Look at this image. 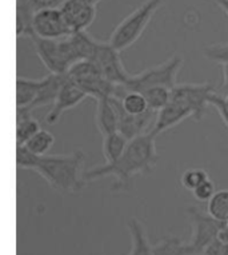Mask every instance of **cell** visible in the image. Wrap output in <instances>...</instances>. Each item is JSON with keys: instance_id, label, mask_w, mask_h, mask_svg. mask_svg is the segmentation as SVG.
<instances>
[{"instance_id": "1", "label": "cell", "mask_w": 228, "mask_h": 255, "mask_svg": "<svg viewBox=\"0 0 228 255\" xmlns=\"http://www.w3.org/2000/svg\"><path fill=\"white\" fill-rule=\"evenodd\" d=\"M156 136L147 132L131 139L120 158L114 163H104L86 171V182H94L106 176H114V188L125 187L137 175L152 172L158 166L159 154Z\"/></svg>"}, {"instance_id": "2", "label": "cell", "mask_w": 228, "mask_h": 255, "mask_svg": "<svg viewBox=\"0 0 228 255\" xmlns=\"http://www.w3.org/2000/svg\"><path fill=\"white\" fill-rule=\"evenodd\" d=\"M86 154L76 150L70 154L44 155L37 158L33 171L42 176L58 193L79 194L86 187Z\"/></svg>"}, {"instance_id": "3", "label": "cell", "mask_w": 228, "mask_h": 255, "mask_svg": "<svg viewBox=\"0 0 228 255\" xmlns=\"http://www.w3.org/2000/svg\"><path fill=\"white\" fill-rule=\"evenodd\" d=\"M28 38L32 40L36 55L50 74L66 75L75 63L82 60L72 34L62 39H43L33 34H29Z\"/></svg>"}, {"instance_id": "4", "label": "cell", "mask_w": 228, "mask_h": 255, "mask_svg": "<svg viewBox=\"0 0 228 255\" xmlns=\"http://www.w3.org/2000/svg\"><path fill=\"white\" fill-rule=\"evenodd\" d=\"M162 4V0H144L114 28L108 43L119 52L129 48L139 40Z\"/></svg>"}, {"instance_id": "5", "label": "cell", "mask_w": 228, "mask_h": 255, "mask_svg": "<svg viewBox=\"0 0 228 255\" xmlns=\"http://www.w3.org/2000/svg\"><path fill=\"white\" fill-rule=\"evenodd\" d=\"M182 67L183 58L175 54L158 66L147 68L139 74H131L124 87L128 91L139 92H143L147 88L156 87V86H163V87H168L172 90L179 84L178 75Z\"/></svg>"}, {"instance_id": "6", "label": "cell", "mask_w": 228, "mask_h": 255, "mask_svg": "<svg viewBox=\"0 0 228 255\" xmlns=\"http://www.w3.org/2000/svg\"><path fill=\"white\" fill-rule=\"evenodd\" d=\"M66 75L87 97L94 98L95 101L112 98L117 87L116 84L106 79L95 64L90 60H80L75 63Z\"/></svg>"}, {"instance_id": "7", "label": "cell", "mask_w": 228, "mask_h": 255, "mask_svg": "<svg viewBox=\"0 0 228 255\" xmlns=\"http://www.w3.org/2000/svg\"><path fill=\"white\" fill-rule=\"evenodd\" d=\"M187 217L191 225V239L187 243L191 249L192 255H202L207 246L218 238L220 230L227 223L216 221L215 218L208 213H203L196 206H190L187 209Z\"/></svg>"}, {"instance_id": "8", "label": "cell", "mask_w": 228, "mask_h": 255, "mask_svg": "<svg viewBox=\"0 0 228 255\" xmlns=\"http://www.w3.org/2000/svg\"><path fill=\"white\" fill-rule=\"evenodd\" d=\"M120 52L115 50L107 42L99 40L96 43L95 51L92 54L90 62H92L99 70L100 74L116 86H125L131 74L125 71L123 62L120 59Z\"/></svg>"}, {"instance_id": "9", "label": "cell", "mask_w": 228, "mask_h": 255, "mask_svg": "<svg viewBox=\"0 0 228 255\" xmlns=\"http://www.w3.org/2000/svg\"><path fill=\"white\" fill-rule=\"evenodd\" d=\"M216 92L210 83H183L178 84L171 91V99L186 105L191 110L192 119L202 121L208 106H211V98Z\"/></svg>"}, {"instance_id": "10", "label": "cell", "mask_w": 228, "mask_h": 255, "mask_svg": "<svg viewBox=\"0 0 228 255\" xmlns=\"http://www.w3.org/2000/svg\"><path fill=\"white\" fill-rule=\"evenodd\" d=\"M43 39H62L71 35V29L58 7H46L35 11L31 19V32ZM28 34V35H29ZM28 38V36H27Z\"/></svg>"}, {"instance_id": "11", "label": "cell", "mask_w": 228, "mask_h": 255, "mask_svg": "<svg viewBox=\"0 0 228 255\" xmlns=\"http://www.w3.org/2000/svg\"><path fill=\"white\" fill-rule=\"evenodd\" d=\"M111 101L114 102V105L117 110V115H119V128H117V131L124 135L128 140L151 131L149 130L151 122H155V119H156V113L154 110L149 109L147 113L141 114V115H131V114L125 113L119 99L111 98Z\"/></svg>"}, {"instance_id": "12", "label": "cell", "mask_w": 228, "mask_h": 255, "mask_svg": "<svg viewBox=\"0 0 228 255\" xmlns=\"http://www.w3.org/2000/svg\"><path fill=\"white\" fill-rule=\"evenodd\" d=\"M86 98H88L87 95L76 84L72 83L67 76L66 82L59 91L56 101L54 102V105L51 106L50 111L47 113L46 123L50 126L56 125L63 114L68 110L74 109L76 106H79Z\"/></svg>"}, {"instance_id": "13", "label": "cell", "mask_w": 228, "mask_h": 255, "mask_svg": "<svg viewBox=\"0 0 228 255\" xmlns=\"http://www.w3.org/2000/svg\"><path fill=\"white\" fill-rule=\"evenodd\" d=\"M71 32H83L94 23L96 17V7L84 4L76 0H63L59 4Z\"/></svg>"}, {"instance_id": "14", "label": "cell", "mask_w": 228, "mask_h": 255, "mask_svg": "<svg viewBox=\"0 0 228 255\" xmlns=\"http://www.w3.org/2000/svg\"><path fill=\"white\" fill-rule=\"evenodd\" d=\"M188 118H192L191 110L180 102L171 99V102L166 107H163L160 111L156 113V119H155L149 132L154 136H158L170 128H174L175 126H178L179 123H182Z\"/></svg>"}, {"instance_id": "15", "label": "cell", "mask_w": 228, "mask_h": 255, "mask_svg": "<svg viewBox=\"0 0 228 255\" xmlns=\"http://www.w3.org/2000/svg\"><path fill=\"white\" fill-rule=\"evenodd\" d=\"M66 75H56V74H50V75L44 76L40 79V88H39V94H37L36 99L32 105L29 106L27 110L29 113H32L33 110L40 109V107H46V106H52L54 102L59 95L60 88L66 82Z\"/></svg>"}, {"instance_id": "16", "label": "cell", "mask_w": 228, "mask_h": 255, "mask_svg": "<svg viewBox=\"0 0 228 255\" xmlns=\"http://www.w3.org/2000/svg\"><path fill=\"white\" fill-rule=\"evenodd\" d=\"M95 123L96 128L99 130L102 136H106V135H110L117 131V128H119V115H117V110L114 105V102L111 101V98L96 101Z\"/></svg>"}, {"instance_id": "17", "label": "cell", "mask_w": 228, "mask_h": 255, "mask_svg": "<svg viewBox=\"0 0 228 255\" xmlns=\"http://www.w3.org/2000/svg\"><path fill=\"white\" fill-rule=\"evenodd\" d=\"M127 229L131 234V250L127 255H152V245L149 243L144 225L140 219L132 217L127 222Z\"/></svg>"}, {"instance_id": "18", "label": "cell", "mask_w": 228, "mask_h": 255, "mask_svg": "<svg viewBox=\"0 0 228 255\" xmlns=\"http://www.w3.org/2000/svg\"><path fill=\"white\" fill-rule=\"evenodd\" d=\"M40 130V123L32 117V113L27 110H16V146H24Z\"/></svg>"}, {"instance_id": "19", "label": "cell", "mask_w": 228, "mask_h": 255, "mask_svg": "<svg viewBox=\"0 0 228 255\" xmlns=\"http://www.w3.org/2000/svg\"><path fill=\"white\" fill-rule=\"evenodd\" d=\"M40 88V79H29L24 76L16 78V110L28 109L36 99Z\"/></svg>"}, {"instance_id": "20", "label": "cell", "mask_w": 228, "mask_h": 255, "mask_svg": "<svg viewBox=\"0 0 228 255\" xmlns=\"http://www.w3.org/2000/svg\"><path fill=\"white\" fill-rule=\"evenodd\" d=\"M128 142V139L119 131L103 136V156L106 159V163L116 162L123 155Z\"/></svg>"}, {"instance_id": "21", "label": "cell", "mask_w": 228, "mask_h": 255, "mask_svg": "<svg viewBox=\"0 0 228 255\" xmlns=\"http://www.w3.org/2000/svg\"><path fill=\"white\" fill-rule=\"evenodd\" d=\"M152 255H192V251L178 237H164L152 245Z\"/></svg>"}, {"instance_id": "22", "label": "cell", "mask_w": 228, "mask_h": 255, "mask_svg": "<svg viewBox=\"0 0 228 255\" xmlns=\"http://www.w3.org/2000/svg\"><path fill=\"white\" fill-rule=\"evenodd\" d=\"M207 213L216 221L228 223V190H219L207 202Z\"/></svg>"}, {"instance_id": "23", "label": "cell", "mask_w": 228, "mask_h": 255, "mask_svg": "<svg viewBox=\"0 0 228 255\" xmlns=\"http://www.w3.org/2000/svg\"><path fill=\"white\" fill-rule=\"evenodd\" d=\"M119 101H120L121 107L124 109L125 113L131 114V115H141L149 110L147 99L139 91H128L127 90Z\"/></svg>"}, {"instance_id": "24", "label": "cell", "mask_w": 228, "mask_h": 255, "mask_svg": "<svg viewBox=\"0 0 228 255\" xmlns=\"http://www.w3.org/2000/svg\"><path fill=\"white\" fill-rule=\"evenodd\" d=\"M171 88L163 87V86H156V87L147 88L141 92L147 99L149 109L158 113L163 107H166L171 102Z\"/></svg>"}, {"instance_id": "25", "label": "cell", "mask_w": 228, "mask_h": 255, "mask_svg": "<svg viewBox=\"0 0 228 255\" xmlns=\"http://www.w3.org/2000/svg\"><path fill=\"white\" fill-rule=\"evenodd\" d=\"M54 134H51L50 131L43 130L42 128L39 132H36V134L33 135L32 138L29 139L24 146L27 147L31 152L37 155V156H44V155L48 154V151L51 150V147L54 146Z\"/></svg>"}, {"instance_id": "26", "label": "cell", "mask_w": 228, "mask_h": 255, "mask_svg": "<svg viewBox=\"0 0 228 255\" xmlns=\"http://www.w3.org/2000/svg\"><path fill=\"white\" fill-rule=\"evenodd\" d=\"M207 179H210V176L204 168L191 167L187 168L186 171L183 172L182 176H180V183L186 190L192 193L199 184H202Z\"/></svg>"}, {"instance_id": "27", "label": "cell", "mask_w": 228, "mask_h": 255, "mask_svg": "<svg viewBox=\"0 0 228 255\" xmlns=\"http://www.w3.org/2000/svg\"><path fill=\"white\" fill-rule=\"evenodd\" d=\"M203 55L208 60L215 62L220 66L228 63V43H218L210 44L203 48Z\"/></svg>"}, {"instance_id": "28", "label": "cell", "mask_w": 228, "mask_h": 255, "mask_svg": "<svg viewBox=\"0 0 228 255\" xmlns=\"http://www.w3.org/2000/svg\"><path fill=\"white\" fill-rule=\"evenodd\" d=\"M202 255H228V223L220 230L218 238L207 246Z\"/></svg>"}, {"instance_id": "29", "label": "cell", "mask_w": 228, "mask_h": 255, "mask_svg": "<svg viewBox=\"0 0 228 255\" xmlns=\"http://www.w3.org/2000/svg\"><path fill=\"white\" fill-rule=\"evenodd\" d=\"M37 155L27 148L25 146H16V166L21 170H29L33 171L37 162Z\"/></svg>"}, {"instance_id": "30", "label": "cell", "mask_w": 228, "mask_h": 255, "mask_svg": "<svg viewBox=\"0 0 228 255\" xmlns=\"http://www.w3.org/2000/svg\"><path fill=\"white\" fill-rule=\"evenodd\" d=\"M216 193L215 184L211 179H207L192 191V195L198 202H208Z\"/></svg>"}, {"instance_id": "31", "label": "cell", "mask_w": 228, "mask_h": 255, "mask_svg": "<svg viewBox=\"0 0 228 255\" xmlns=\"http://www.w3.org/2000/svg\"><path fill=\"white\" fill-rule=\"evenodd\" d=\"M222 75H223V88L228 91V63L222 66Z\"/></svg>"}, {"instance_id": "32", "label": "cell", "mask_w": 228, "mask_h": 255, "mask_svg": "<svg viewBox=\"0 0 228 255\" xmlns=\"http://www.w3.org/2000/svg\"><path fill=\"white\" fill-rule=\"evenodd\" d=\"M212 3H215L222 11L228 16V0H211Z\"/></svg>"}, {"instance_id": "33", "label": "cell", "mask_w": 228, "mask_h": 255, "mask_svg": "<svg viewBox=\"0 0 228 255\" xmlns=\"http://www.w3.org/2000/svg\"><path fill=\"white\" fill-rule=\"evenodd\" d=\"M76 1H80V3H84V4L98 7V4H99L100 1H103V0H76Z\"/></svg>"}]
</instances>
